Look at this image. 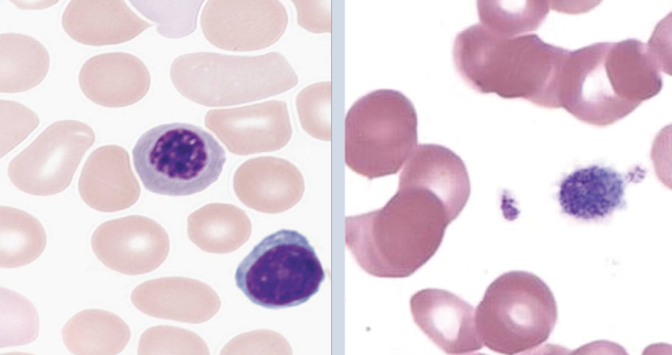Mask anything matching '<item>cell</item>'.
Instances as JSON below:
<instances>
[{"label": "cell", "mask_w": 672, "mask_h": 355, "mask_svg": "<svg viewBox=\"0 0 672 355\" xmlns=\"http://www.w3.org/2000/svg\"><path fill=\"white\" fill-rule=\"evenodd\" d=\"M460 213L405 163L396 193L382 208L345 217V245L369 275L406 278L436 254Z\"/></svg>", "instance_id": "1"}, {"label": "cell", "mask_w": 672, "mask_h": 355, "mask_svg": "<svg viewBox=\"0 0 672 355\" xmlns=\"http://www.w3.org/2000/svg\"><path fill=\"white\" fill-rule=\"evenodd\" d=\"M661 67L653 49L634 39L569 51L559 78V108L588 125H612L660 93Z\"/></svg>", "instance_id": "2"}, {"label": "cell", "mask_w": 672, "mask_h": 355, "mask_svg": "<svg viewBox=\"0 0 672 355\" xmlns=\"http://www.w3.org/2000/svg\"><path fill=\"white\" fill-rule=\"evenodd\" d=\"M568 53L536 34L506 37L480 23L458 33L452 50L458 74L474 90L544 108H559V78Z\"/></svg>", "instance_id": "3"}, {"label": "cell", "mask_w": 672, "mask_h": 355, "mask_svg": "<svg viewBox=\"0 0 672 355\" xmlns=\"http://www.w3.org/2000/svg\"><path fill=\"white\" fill-rule=\"evenodd\" d=\"M134 165L143 186L156 194L188 196L213 184L226 154L202 128L183 122L156 126L132 149Z\"/></svg>", "instance_id": "4"}, {"label": "cell", "mask_w": 672, "mask_h": 355, "mask_svg": "<svg viewBox=\"0 0 672 355\" xmlns=\"http://www.w3.org/2000/svg\"><path fill=\"white\" fill-rule=\"evenodd\" d=\"M478 335L490 351L526 353L550 337L557 321L553 292L536 275L509 271L487 288L474 310Z\"/></svg>", "instance_id": "5"}, {"label": "cell", "mask_w": 672, "mask_h": 355, "mask_svg": "<svg viewBox=\"0 0 672 355\" xmlns=\"http://www.w3.org/2000/svg\"><path fill=\"white\" fill-rule=\"evenodd\" d=\"M416 144V110L397 90L369 93L345 116V164L369 180L397 173Z\"/></svg>", "instance_id": "6"}, {"label": "cell", "mask_w": 672, "mask_h": 355, "mask_svg": "<svg viewBox=\"0 0 672 355\" xmlns=\"http://www.w3.org/2000/svg\"><path fill=\"white\" fill-rule=\"evenodd\" d=\"M326 272L306 236L277 230L254 246L235 271L236 287L267 309L298 306L319 292Z\"/></svg>", "instance_id": "7"}, {"label": "cell", "mask_w": 672, "mask_h": 355, "mask_svg": "<svg viewBox=\"0 0 672 355\" xmlns=\"http://www.w3.org/2000/svg\"><path fill=\"white\" fill-rule=\"evenodd\" d=\"M95 140L93 129L77 120H60L44 129L9 163L15 187L31 195L49 196L64 191Z\"/></svg>", "instance_id": "8"}, {"label": "cell", "mask_w": 672, "mask_h": 355, "mask_svg": "<svg viewBox=\"0 0 672 355\" xmlns=\"http://www.w3.org/2000/svg\"><path fill=\"white\" fill-rule=\"evenodd\" d=\"M255 57L199 52L178 56L170 78L185 98L204 106H226L256 99Z\"/></svg>", "instance_id": "9"}, {"label": "cell", "mask_w": 672, "mask_h": 355, "mask_svg": "<svg viewBox=\"0 0 672 355\" xmlns=\"http://www.w3.org/2000/svg\"><path fill=\"white\" fill-rule=\"evenodd\" d=\"M97 259L117 272L137 276L157 269L167 258L170 240L156 220L140 215L110 219L93 233Z\"/></svg>", "instance_id": "10"}, {"label": "cell", "mask_w": 672, "mask_h": 355, "mask_svg": "<svg viewBox=\"0 0 672 355\" xmlns=\"http://www.w3.org/2000/svg\"><path fill=\"white\" fill-rule=\"evenodd\" d=\"M409 304L415 324L445 353L466 354L482 348L474 309L460 297L427 288L413 294Z\"/></svg>", "instance_id": "11"}, {"label": "cell", "mask_w": 672, "mask_h": 355, "mask_svg": "<svg viewBox=\"0 0 672 355\" xmlns=\"http://www.w3.org/2000/svg\"><path fill=\"white\" fill-rule=\"evenodd\" d=\"M78 83L93 103L119 108L145 97L150 87V74L137 56L113 52L87 60L78 73Z\"/></svg>", "instance_id": "12"}, {"label": "cell", "mask_w": 672, "mask_h": 355, "mask_svg": "<svg viewBox=\"0 0 672 355\" xmlns=\"http://www.w3.org/2000/svg\"><path fill=\"white\" fill-rule=\"evenodd\" d=\"M78 192L86 205L99 212L132 206L139 198L140 186L128 152L115 144L95 149L81 172Z\"/></svg>", "instance_id": "13"}, {"label": "cell", "mask_w": 672, "mask_h": 355, "mask_svg": "<svg viewBox=\"0 0 672 355\" xmlns=\"http://www.w3.org/2000/svg\"><path fill=\"white\" fill-rule=\"evenodd\" d=\"M131 302L147 315L186 323L205 322L220 308L212 288L184 277L148 280L134 289Z\"/></svg>", "instance_id": "14"}, {"label": "cell", "mask_w": 672, "mask_h": 355, "mask_svg": "<svg viewBox=\"0 0 672 355\" xmlns=\"http://www.w3.org/2000/svg\"><path fill=\"white\" fill-rule=\"evenodd\" d=\"M626 179L602 165L579 168L559 183L562 212L578 220L598 222L625 206Z\"/></svg>", "instance_id": "15"}, {"label": "cell", "mask_w": 672, "mask_h": 355, "mask_svg": "<svg viewBox=\"0 0 672 355\" xmlns=\"http://www.w3.org/2000/svg\"><path fill=\"white\" fill-rule=\"evenodd\" d=\"M62 25L73 40L102 46L132 40L150 23L124 1H71L62 15Z\"/></svg>", "instance_id": "16"}, {"label": "cell", "mask_w": 672, "mask_h": 355, "mask_svg": "<svg viewBox=\"0 0 672 355\" xmlns=\"http://www.w3.org/2000/svg\"><path fill=\"white\" fill-rule=\"evenodd\" d=\"M250 234L245 213L230 204H207L188 217V236L201 250L230 252L237 249Z\"/></svg>", "instance_id": "17"}, {"label": "cell", "mask_w": 672, "mask_h": 355, "mask_svg": "<svg viewBox=\"0 0 672 355\" xmlns=\"http://www.w3.org/2000/svg\"><path fill=\"white\" fill-rule=\"evenodd\" d=\"M0 90L1 93L25 92L45 77L50 56L35 39L19 33L0 36Z\"/></svg>", "instance_id": "18"}, {"label": "cell", "mask_w": 672, "mask_h": 355, "mask_svg": "<svg viewBox=\"0 0 672 355\" xmlns=\"http://www.w3.org/2000/svg\"><path fill=\"white\" fill-rule=\"evenodd\" d=\"M129 336V327L119 316L95 309L77 313L62 330L63 342L74 354H117Z\"/></svg>", "instance_id": "19"}, {"label": "cell", "mask_w": 672, "mask_h": 355, "mask_svg": "<svg viewBox=\"0 0 672 355\" xmlns=\"http://www.w3.org/2000/svg\"><path fill=\"white\" fill-rule=\"evenodd\" d=\"M46 234L31 214L8 206L0 208V265L18 268L35 260L44 250Z\"/></svg>", "instance_id": "20"}, {"label": "cell", "mask_w": 672, "mask_h": 355, "mask_svg": "<svg viewBox=\"0 0 672 355\" xmlns=\"http://www.w3.org/2000/svg\"><path fill=\"white\" fill-rule=\"evenodd\" d=\"M508 9L502 2H478L481 25L489 31L506 36H518L520 33L537 29L548 12L547 2H530L525 10Z\"/></svg>", "instance_id": "21"}, {"label": "cell", "mask_w": 672, "mask_h": 355, "mask_svg": "<svg viewBox=\"0 0 672 355\" xmlns=\"http://www.w3.org/2000/svg\"><path fill=\"white\" fill-rule=\"evenodd\" d=\"M203 341L194 333L173 326H154L147 330L140 337L138 353H207V349L196 347Z\"/></svg>", "instance_id": "22"}, {"label": "cell", "mask_w": 672, "mask_h": 355, "mask_svg": "<svg viewBox=\"0 0 672 355\" xmlns=\"http://www.w3.org/2000/svg\"><path fill=\"white\" fill-rule=\"evenodd\" d=\"M39 123L38 116L21 104L1 100V155L24 139Z\"/></svg>", "instance_id": "23"}]
</instances>
